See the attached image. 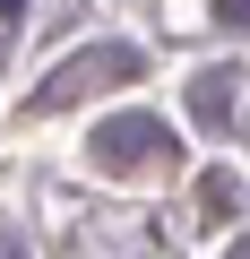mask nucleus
Listing matches in <instances>:
<instances>
[{
    "mask_svg": "<svg viewBox=\"0 0 250 259\" xmlns=\"http://www.w3.org/2000/svg\"><path fill=\"white\" fill-rule=\"evenodd\" d=\"M198 199H207L216 216H224V207H241V190H233V173H207V182H198Z\"/></svg>",
    "mask_w": 250,
    "mask_h": 259,
    "instance_id": "20e7f679",
    "label": "nucleus"
},
{
    "mask_svg": "<svg viewBox=\"0 0 250 259\" xmlns=\"http://www.w3.org/2000/svg\"><path fill=\"white\" fill-rule=\"evenodd\" d=\"M130 69H138V52H86V61H69V69H61V78L35 95V112H61L69 95H86V87H112V78H130Z\"/></svg>",
    "mask_w": 250,
    "mask_h": 259,
    "instance_id": "f03ea898",
    "label": "nucleus"
},
{
    "mask_svg": "<svg viewBox=\"0 0 250 259\" xmlns=\"http://www.w3.org/2000/svg\"><path fill=\"white\" fill-rule=\"evenodd\" d=\"M198 121H233V87L224 78H198Z\"/></svg>",
    "mask_w": 250,
    "mask_h": 259,
    "instance_id": "7ed1b4c3",
    "label": "nucleus"
},
{
    "mask_svg": "<svg viewBox=\"0 0 250 259\" xmlns=\"http://www.w3.org/2000/svg\"><path fill=\"white\" fill-rule=\"evenodd\" d=\"M0 259H26V250H18V242H9V233H0Z\"/></svg>",
    "mask_w": 250,
    "mask_h": 259,
    "instance_id": "39448f33",
    "label": "nucleus"
},
{
    "mask_svg": "<svg viewBox=\"0 0 250 259\" xmlns=\"http://www.w3.org/2000/svg\"><path fill=\"white\" fill-rule=\"evenodd\" d=\"M147 156H173V130H164V121L130 112V121L95 130V164H104V173H130V164H147Z\"/></svg>",
    "mask_w": 250,
    "mask_h": 259,
    "instance_id": "f257e3e1",
    "label": "nucleus"
}]
</instances>
